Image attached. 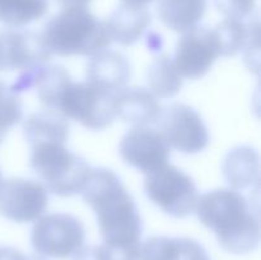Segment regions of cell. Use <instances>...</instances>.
<instances>
[{"mask_svg": "<svg viewBox=\"0 0 261 260\" xmlns=\"http://www.w3.org/2000/svg\"><path fill=\"white\" fill-rule=\"evenodd\" d=\"M81 195L96 214L105 245L121 251H139L142 217L133 195L114 171L91 168Z\"/></svg>", "mask_w": 261, "mask_h": 260, "instance_id": "1", "label": "cell"}, {"mask_svg": "<svg viewBox=\"0 0 261 260\" xmlns=\"http://www.w3.org/2000/svg\"><path fill=\"white\" fill-rule=\"evenodd\" d=\"M195 213L224 251L246 255L259 246V206L240 191L231 188L206 191L199 195Z\"/></svg>", "mask_w": 261, "mask_h": 260, "instance_id": "2", "label": "cell"}, {"mask_svg": "<svg viewBox=\"0 0 261 260\" xmlns=\"http://www.w3.org/2000/svg\"><path fill=\"white\" fill-rule=\"evenodd\" d=\"M48 51L59 56H92L112 42L106 24L87 7L63 8L41 32Z\"/></svg>", "mask_w": 261, "mask_h": 260, "instance_id": "3", "label": "cell"}, {"mask_svg": "<svg viewBox=\"0 0 261 260\" xmlns=\"http://www.w3.org/2000/svg\"><path fill=\"white\" fill-rule=\"evenodd\" d=\"M30 167L47 191L58 196L81 194L91 166L86 158L61 143H43L31 147Z\"/></svg>", "mask_w": 261, "mask_h": 260, "instance_id": "4", "label": "cell"}, {"mask_svg": "<svg viewBox=\"0 0 261 260\" xmlns=\"http://www.w3.org/2000/svg\"><path fill=\"white\" fill-rule=\"evenodd\" d=\"M56 111L89 130H105L114 124L116 115L114 93L88 82L71 81L61 94Z\"/></svg>", "mask_w": 261, "mask_h": 260, "instance_id": "5", "label": "cell"}, {"mask_svg": "<svg viewBox=\"0 0 261 260\" xmlns=\"http://www.w3.org/2000/svg\"><path fill=\"white\" fill-rule=\"evenodd\" d=\"M144 193L155 206L173 218L193 214L199 199L193 178L181 168L168 163L145 176Z\"/></svg>", "mask_w": 261, "mask_h": 260, "instance_id": "6", "label": "cell"}, {"mask_svg": "<svg viewBox=\"0 0 261 260\" xmlns=\"http://www.w3.org/2000/svg\"><path fill=\"white\" fill-rule=\"evenodd\" d=\"M84 241L83 223L70 213L41 216L31 229V245L43 257L59 260L73 257L83 247Z\"/></svg>", "mask_w": 261, "mask_h": 260, "instance_id": "7", "label": "cell"}, {"mask_svg": "<svg viewBox=\"0 0 261 260\" xmlns=\"http://www.w3.org/2000/svg\"><path fill=\"white\" fill-rule=\"evenodd\" d=\"M155 124L170 148L184 154H196L208 147L211 139L208 126L190 105L176 102L162 107Z\"/></svg>", "mask_w": 261, "mask_h": 260, "instance_id": "8", "label": "cell"}, {"mask_svg": "<svg viewBox=\"0 0 261 260\" xmlns=\"http://www.w3.org/2000/svg\"><path fill=\"white\" fill-rule=\"evenodd\" d=\"M219 56L218 40L213 28L196 25L184 32L178 40L173 63L182 79L196 81L209 73Z\"/></svg>", "mask_w": 261, "mask_h": 260, "instance_id": "9", "label": "cell"}, {"mask_svg": "<svg viewBox=\"0 0 261 260\" xmlns=\"http://www.w3.org/2000/svg\"><path fill=\"white\" fill-rule=\"evenodd\" d=\"M48 191L41 183L27 178H8L0 183V216L17 223H30L43 216Z\"/></svg>", "mask_w": 261, "mask_h": 260, "instance_id": "10", "label": "cell"}, {"mask_svg": "<svg viewBox=\"0 0 261 260\" xmlns=\"http://www.w3.org/2000/svg\"><path fill=\"white\" fill-rule=\"evenodd\" d=\"M119 153L126 165L148 175L167 165L171 148L158 130L134 126L120 140Z\"/></svg>", "mask_w": 261, "mask_h": 260, "instance_id": "11", "label": "cell"}, {"mask_svg": "<svg viewBox=\"0 0 261 260\" xmlns=\"http://www.w3.org/2000/svg\"><path fill=\"white\" fill-rule=\"evenodd\" d=\"M51 53L41 33L31 30L7 28L0 31V70L23 71L47 64Z\"/></svg>", "mask_w": 261, "mask_h": 260, "instance_id": "12", "label": "cell"}, {"mask_svg": "<svg viewBox=\"0 0 261 260\" xmlns=\"http://www.w3.org/2000/svg\"><path fill=\"white\" fill-rule=\"evenodd\" d=\"M115 115L126 124L148 126L155 124L162 106L158 98L144 87H124L114 93Z\"/></svg>", "mask_w": 261, "mask_h": 260, "instance_id": "13", "label": "cell"}, {"mask_svg": "<svg viewBox=\"0 0 261 260\" xmlns=\"http://www.w3.org/2000/svg\"><path fill=\"white\" fill-rule=\"evenodd\" d=\"M132 74L129 59L124 54L109 48L92 55L86 66V81L112 93L126 87Z\"/></svg>", "mask_w": 261, "mask_h": 260, "instance_id": "14", "label": "cell"}, {"mask_svg": "<svg viewBox=\"0 0 261 260\" xmlns=\"http://www.w3.org/2000/svg\"><path fill=\"white\" fill-rule=\"evenodd\" d=\"M152 23L150 12L144 5L121 4L105 22L111 41L121 46H133L142 38Z\"/></svg>", "mask_w": 261, "mask_h": 260, "instance_id": "15", "label": "cell"}, {"mask_svg": "<svg viewBox=\"0 0 261 260\" xmlns=\"http://www.w3.org/2000/svg\"><path fill=\"white\" fill-rule=\"evenodd\" d=\"M70 134L69 120L56 110L33 112L23 121V135L30 147L43 143L65 144Z\"/></svg>", "mask_w": 261, "mask_h": 260, "instance_id": "16", "label": "cell"}, {"mask_svg": "<svg viewBox=\"0 0 261 260\" xmlns=\"http://www.w3.org/2000/svg\"><path fill=\"white\" fill-rule=\"evenodd\" d=\"M259 153L249 145L229 150L222 163V173L231 189L237 191L259 186Z\"/></svg>", "mask_w": 261, "mask_h": 260, "instance_id": "17", "label": "cell"}, {"mask_svg": "<svg viewBox=\"0 0 261 260\" xmlns=\"http://www.w3.org/2000/svg\"><path fill=\"white\" fill-rule=\"evenodd\" d=\"M206 5L208 0H158V18L167 28L184 33L201 22Z\"/></svg>", "mask_w": 261, "mask_h": 260, "instance_id": "18", "label": "cell"}, {"mask_svg": "<svg viewBox=\"0 0 261 260\" xmlns=\"http://www.w3.org/2000/svg\"><path fill=\"white\" fill-rule=\"evenodd\" d=\"M147 84L157 98L175 97L182 88V76L176 69L173 59L168 55L155 58L147 69Z\"/></svg>", "mask_w": 261, "mask_h": 260, "instance_id": "19", "label": "cell"}, {"mask_svg": "<svg viewBox=\"0 0 261 260\" xmlns=\"http://www.w3.org/2000/svg\"><path fill=\"white\" fill-rule=\"evenodd\" d=\"M260 30L259 20L245 23L244 20L226 18L213 28L219 45L221 56H234L241 53L256 31Z\"/></svg>", "mask_w": 261, "mask_h": 260, "instance_id": "20", "label": "cell"}, {"mask_svg": "<svg viewBox=\"0 0 261 260\" xmlns=\"http://www.w3.org/2000/svg\"><path fill=\"white\" fill-rule=\"evenodd\" d=\"M50 0H0V23L22 28L41 19L47 13Z\"/></svg>", "mask_w": 261, "mask_h": 260, "instance_id": "21", "label": "cell"}, {"mask_svg": "<svg viewBox=\"0 0 261 260\" xmlns=\"http://www.w3.org/2000/svg\"><path fill=\"white\" fill-rule=\"evenodd\" d=\"M73 81L70 73L61 65L46 64L40 71L35 88L41 103L46 109L55 110L61 94Z\"/></svg>", "mask_w": 261, "mask_h": 260, "instance_id": "22", "label": "cell"}, {"mask_svg": "<svg viewBox=\"0 0 261 260\" xmlns=\"http://www.w3.org/2000/svg\"><path fill=\"white\" fill-rule=\"evenodd\" d=\"M24 109L20 94L13 91L10 86L0 82V129L4 133L22 122Z\"/></svg>", "mask_w": 261, "mask_h": 260, "instance_id": "23", "label": "cell"}, {"mask_svg": "<svg viewBox=\"0 0 261 260\" xmlns=\"http://www.w3.org/2000/svg\"><path fill=\"white\" fill-rule=\"evenodd\" d=\"M178 252V237L150 236L140 242L139 260H177Z\"/></svg>", "mask_w": 261, "mask_h": 260, "instance_id": "24", "label": "cell"}, {"mask_svg": "<svg viewBox=\"0 0 261 260\" xmlns=\"http://www.w3.org/2000/svg\"><path fill=\"white\" fill-rule=\"evenodd\" d=\"M73 260H139V251H121L107 245L83 246Z\"/></svg>", "mask_w": 261, "mask_h": 260, "instance_id": "25", "label": "cell"}, {"mask_svg": "<svg viewBox=\"0 0 261 260\" xmlns=\"http://www.w3.org/2000/svg\"><path fill=\"white\" fill-rule=\"evenodd\" d=\"M217 9L226 15V18L244 20L252 14L256 0H213Z\"/></svg>", "mask_w": 261, "mask_h": 260, "instance_id": "26", "label": "cell"}, {"mask_svg": "<svg viewBox=\"0 0 261 260\" xmlns=\"http://www.w3.org/2000/svg\"><path fill=\"white\" fill-rule=\"evenodd\" d=\"M180 252L177 260H212L205 247L199 241L189 237H178Z\"/></svg>", "mask_w": 261, "mask_h": 260, "instance_id": "27", "label": "cell"}, {"mask_svg": "<svg viewBox=\"0 0 261 260\" xmlns=\"http://www.w3.org/2000/svg\"><path fill=\"white\" fill-rule=\"evenodd\" d=\"M91 0H58L59 4L63 8L69 7H87Z\"/></svg>", "mask_w": 261, "mask_h": 260, "instance_id": "28", "label": "cell"}, {"mask_svg": "<svg viewBox=\"0 0 261 260\" xmlns=\"http://www.w3.org/2000/svg\"><path fill=\"white\" fill-rule=\"evenodd\" d=\"M124 3H126V4H134V5H147L148 3L153 2V0H122Z\"/></svg>", "mask_w": 261, "mask_h": 260, "instance_id": "29", "label": "cell"}, {"mask_svg": "<svg viewBox=\"0 0 261 260\" xmlns=\"http://www.w3.org/2000/svg\"><path fill=\"white\" fill-rule=\"evenodd\" d=\"M25 260H46V259L37 254V255H27V256H25Z\"/></svg>", "mask_w": 261, "mask_h": 260, "instance_id": "30", "label": "cell"}, {"mask_svg": "<svg viewBox=\"0 0 261 260\" xmlns=\"http://www.w3.org/2000/svg\"><path fill=\"white\" fill-rule=\"evenodd\" d=\"M5 135H7V133H4V132H3L2 129H0V144H2V143H3V140H4Z\"/></svg>", "mask_w": 261, "mask_h": 260, "instance_id": "31", "label": "cell"}, {"mask_svg": "<svg viewBox=\"0 0 261 260\" xmlns=\"http://www.w3.org/2000/svg\"><path fill=\"white\" fill-rule=\"evenodd\" d=\"M3 181V178H2V170H0V183H2Z\"/></svg>", "mask_w": 261, "mask_h": 260, "instance_id": "32", "label": "cell"}]
</instances>
